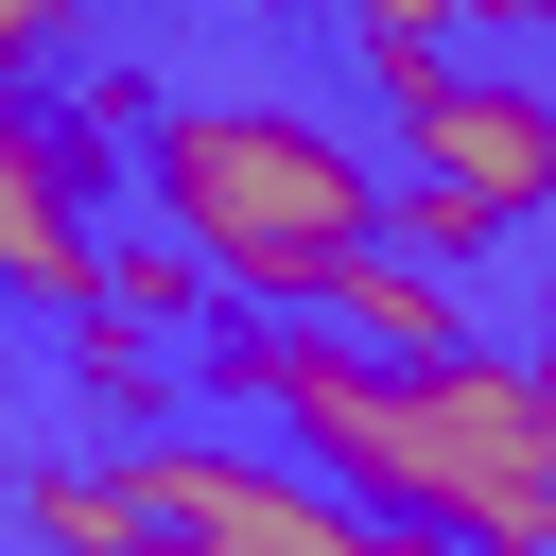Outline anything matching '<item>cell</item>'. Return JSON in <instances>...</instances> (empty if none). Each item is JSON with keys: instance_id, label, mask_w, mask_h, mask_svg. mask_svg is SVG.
<instances>
[{"instance_id": "7c38bea8", "label": "cell", "mask_w": 556, "mask_h": 556, "mask_svg": "<svg viewBox=\"0 0 556 556\" xmlns=\"http://www.w3.org/2000/svg\"><path fill=\"white\" fill-rule=\"evenodd\" d=\"M521 417H539V469H556V365H521Z\"/></svg>"}, {"instance_id": "9c48e42d", "label": "cell", "mask_w": 556, "mask_h": 556, "mask_svg": "<svg viewBox=\"0 0 556 556\" xmlns=\"http://www.w3.org/2000/svg\"><path fill=\"white\" fill-rule=\"evenodd\" d=\"M87 35H104V0H0V70H35V87H52Z\"/></svg>"}, {"instance_id": "277c9868", "label": "cell", "mask_w": 556, "mask_h": 556, "mask_svg": "<svg viewBox=\"0 0 556 556\" xmlns=\"http://www.w3.org/2000/svg\"><path fill=\"white\" fill-rule=\"evenodd\" d=\"M104 139H70V104L35 70H0V295L17 313H87L104 295Z\"/></svg>"}, {"instance_id": "8fae6325", "label": "cell", "mask_w": 556, "mask_h": 556, "mask_svg": "<svg viewBox=\"0 0 556 556\" xmlns=\"http://www.w3.org/2000/svg\"><path fill=\"white\" fill-rule=\"evenodd\" d=\"M452 17H486V35H556V0H452Z\"/></svg>"}, {"instance_id": "52a82bcc", "label": "cell", "mask_w": 556, "mask_h": 556, "mask_svg": "<svg viewBox=\"0 0 556 556\" xmlns=\"http://www.w3.org/2000/svg\"><path fill=\"white\" fill-rule=\"evenodd\" d=\"M87 313H122V330H156V348H174V330H208V313H226V278H208V261H191L174 226H156V243L122 226V243H104V295H87Z\"/></svg>"}, {"instance_id": "7a4b0ae2", "label": "cell", "mask_w": 556, "mask_h": 556, "mask_svg": "<svg viewBox=\"0 0 556 556\" xmlns=\"http://www.w3.org/2000/svg\"><path fill=\"white\" fill-rule=\"evenodd\" d=\"M139 174H156V226L243 313H313V278L382 243V156L295 87H174L139 122Z\"/></svg>"}, {"instance_id": "8992f818", "label": "cell", "mask_w": 556, "mask_h": 556, "mask_svg": "<svg viewBox=\"0 0 556 556\" xmlns=\"http://www.w3.org/2000/svg\"><path fill=\"white\" fill-rule=\"evenodd\" d=\"M313 330H348L365 365H452V348H469V295H452V261H417V243H348V261L313 278Z\"/></svg>"}, {"instance_id": "30bf717a", "label": "cell", "mask_w": 556, "mask_h": 556, "mask_svg": "<svg viewBox=\"0 0 556 556\" xmlns=\"http://www.w3.org/2000/svg\"><path fill=\"white\" fill-rule=\"evenodd\" d=\"M313 17H348V35H452V0H313Z\"/></svg>"}, {"instance_id": "5b68a950", "label": "cell", "mask_w": 556, "mask_h": 556, "mask_svg": "<svg viewBox=\"0 0 556 556\" xmlns=\"http://www.w3.org/2000/svg\"><path fill=\"white\" fill-rule=\"evenodd\" d=\"M382 139H400V174H452L486 226L556 208V87H539V70H434Z\"/></svg>"}, {"instance_id": "3957f363", "label": "cell", "mask_w": 556, "mask_h": 556, "mask_svg": "<svg viewBox=\"0 0 556 556\" xmlns=\"http://www.w3.org/2000/svg\"><path fill=\"white\" fill-rule=\"evenodd\" d=\"M122 504H139L122 556H452V539L348 504L330 469H295V452H226V434H139V452H122Z\"/></svg>"}, {"instance_id": "ba28073f", "label": "cell", "mask_w": 556, "mask_h": 556, "mask_svg": "<svg viewBox=\"0 0 556 556\" xmlns=\"http://www.w3.org/2000/svg\"><path fill=\"white\" fill-rule=\"evenodd\" d=\"M17 521H35V556H122V539H139L122 452H104V469H35V486H17Z\"/></svg>"}, {"instance_id": "6da1fadb", "label": "cell", "mask_w": 556, "mask_h": 556, "mask_svg": "<svg viewBox=\"0 0 556 556\" xmlns=\"http://www.w3.org/2000/svg\"><path fill=\"white\" fill-rule=\"evenodd\" d=\"M191 382L208 400H261L295 469H330L348 504L452 539V556H556V469H539V417H521V365L452 348V365H365L348 330L313 313H208L191 330Z\"/></svg>"}]
</instances>
